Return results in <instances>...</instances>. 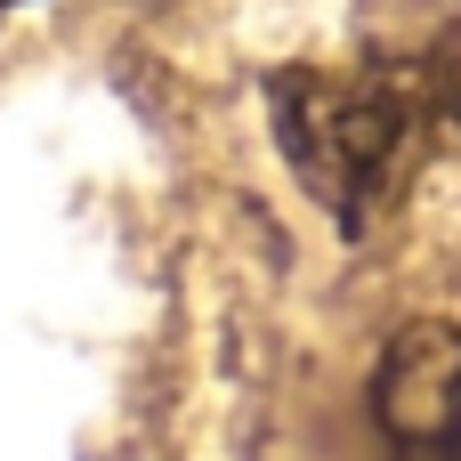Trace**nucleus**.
<instances>
[{
  "label": "nucleus",
  "mask_w": 461,
  "mask_h": 461,
  "mask_svg": "<svg viewBox=\"0 0 461 461\" xmlns=\"http://www.w3.org/2000/svg\"><path fill=\"white\" fill-rule=\"evenodd\" d=\"M267 105L300 186L340 227H365L421 170L446 122H461L454 73L438 57H373L357 73H276Z\"/></svg>",
  "instance_id": "f257e3e1"
},
{
  "label": "nucleus",
  "mask_w": 461,
  "mask_h": 461,
  "mask_svg": "<svg viewBox=\"0 0 461 461\" xmlns=\"http://www.w3.org/2000/svg\"><path fill=\"white\" fill-rule=\"evenodd\" d=\"M0 8H16V0H0Z\"/></svg>",
  "instance_id": "f03ea898"
}]
</instances>
